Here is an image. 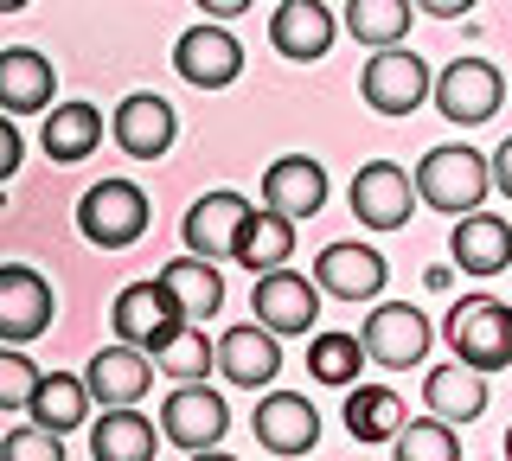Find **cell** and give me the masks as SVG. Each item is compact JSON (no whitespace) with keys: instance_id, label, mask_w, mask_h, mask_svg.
<instances>
[{"instance_id":"7c38bea8","label":"cell","mask_w":512,"mask_h":461,"mask_svg":"<svg viewBox=\"0 0 512 461\" xmlns=\"http://www.w3.org/2000/svg\"><path fill=\"white\" fill-rule=\"evenodd\" d=\"M250 429H256V442H263L269 455H308L320 442V410L301 391H263Z\"/></svg>"},{"instance_id":"ac0fdd59","label":"cell","mask_w":512,"mask_h":461,"mask_svg":"<svg viewBox=\"0 0 512 461\" xmlns=\"http://www.w3.org/2000/svg\"><path fill=\"white\" fill-rule=\"evenodd\" d=\"M52 90L58 71L45 52H32V45L0 52V116H39V109H52Z\"/></svg>"},{"instance_id":"7402d4cb","label":"cell","mask_w":512,"mask_h":461,"mask_svg":"<svg viewBox=\"0 0 512 461\" xmlns=\"http://www.w3.org/2000/svg\"><path fill=\"white\" fill-rule=\"evenodd\" d=\"M244 218H250V199H244V193H205V199L186 212V257H205V263L231 257Z\"/></svg>"},{"instance_id":"8fae6325","label":"cell","mask_w":512,"mask_h":461,"mask_svg":"<svg viewBox=\"0 0 512 461\" xmlns=\"http://www.w3.org/2000/svg\"><path fill=\"white\" fill-rule=\"evenodd\" d=\"M410 212H416L410 173L397 161H365L359 180H352V218L372 231H397V225H410Z\"/></svg>"},{"instance_id":"d6986e66","label":"cell","mask_w":512,"mask_h":461,"mask_svg":"<svg viewBox=\"0 0 512 461\" xmlns=\"http://www.w3.org/2000/svg\"><path fill=\"white\" fill-rule=\"evenodd\" d=\"M333 13L320 7V0H276V13H269V45H276L282 58H295V65H308V58H327L333 52Z\"/></svg>"},{"instance_id":"52a82bcc","label":"cell","mask_w":512,"mask_h":461,"mask_svg":"<svg viewBox=\"0 0 512 461\" xmlns=\"http://www.w3.org/2000/svg\"><path fill=\"white\" fill-rule=\"evenodd\" d=\"M52 314H58V295H52V282H45L39 269L0 263V340L7 346L39 340V333L52 327Z\"/></svg>"},{"instance_id":"4316f807","label":"cell","mask_w":512,"mask_h":461,"mask_svg":"<svg viewBox=\"0 0 512 461\" xmlns=\"http://www.w3.org/2000/svg\"><path fill=\"white\" fill-rule=\"evenodd\" d=\"M154 423L141 410H103L90 429V455L96 461H154Z\"/></svg>"},{"instance_id":"e0dca14e","label":"cell","mask_w":512,"mask_h":461,"mask_svg":"<svg viewBox=\"0 0 512 461\" xmlns=\"http://www.w3.org/2000/svg\"><path fill=\"white\" fill-rule=\"evenodd\" d=\"M84 391L103 410H135L141 397L154 391V365H148V353H135V346H103L84 372Z\"/></svg>"},{"instance_id":"5bb4252c","label":"cell","mask_w":512,"mask_h":461,"mask_svg":"<svg viewBox=\"0 0 512 461\" xmlns=\"http://www.w3.org/2000/svg\"><path fill=\"white\" fill-rule=\"evenodd\" d=\"M109 129H116V148L135 154V161H160V154L173 148V129H180V116H173L167 97H154V90H135V97H122V109L109 116Z\"/></svg>"},{"instance_id":"ab89813d","label":"cell","mask_w":512,"mask_h":461,"mask_svg":"<svg viewBox=\"0 0 512 461\" xmlns=\"http://www.w3.org/2000/svg\"><path fill=\"white\" fill-rule=\"evenodd\" d=\"M186 461H237V455H224V449H199V455H186Z\"/></svg>"},{"instance_id":"f35d334b","label":"cell","mask_w":512,"mask_h":461,"mask_svg":"<svg viewBox=\"0 0 512 461\" xmlns=\"http://www.w3.org/2000/svg\"><path fill=\"white\" fill-rule=\"evenodd\" d=\"M250 0H199V13H212V20H237Z\"/></svg>"},{"instance_id":"484cf974","label":"cell","mask_w":512,"mask_h":461,"mask_svg":"<svg viewBox=\"0 0 512 461\" xmlns=\"http://www.w3.org/2000/svg\"><path fill=\"white\" fill-rule=\"evenodd\" d=\"M231 257L250 269V276H263V269H282L288 257H295V225L276 212H250L244 218V231H237V244H231Z\"/></svg>"},{"instance_id":"44dd1931","label":"cell","mask_w":512,"mask_h":461,"mask_svg":"<svg viewBox=\"0 0 512 461\" xmlns=\"http://www.w3.org/2000/svg\"><path fill=\"white\" fill-rule=\"evenodd\" d=\"M173 327H186L180 314H173V301L160 295V282H128V289L116 295V333H122V346H135V353H154L160 340H167Z\"/></svg>"},{"instance_id":"3957f363","label":"cell","mask_w":512,"mask_h":461,"mask_svg":"<svg viewBox=\"0 0 512 461\" xmlns=\"http://www.w3.org/2000/svg\"><path fill=\"white\" fill-rule=\"evenodd\" d=\"M77 231H84L96 250H128L148 231V193H141L135 180H96L90 193L77 199Z\"/></svg>"},{"instance_id":"74e56055","label":"cell","mask_w":512,"mask_h":461,"mask_svg":"<svg viewBox=\"0 0 512 461\" xmlns=\"http://www.w3.org/2000/svg\"><path fill=\"white\" fill-rule=\"evenodd\" d=\"M410 7H423L429 20H461V13H468L474 0H410Z\"/></svg>"},{"instance_id":"4fadbf2b","label":"cell","mask_w":512,"mask_h":461,"mask_svg":"<svg viewBox=\"0 0 512 461\" xmlns=\"http://www.w3.org/2000/svg\"><path fill=\"white\" fill-rule=\"evenodd\" d=\"M320 205H327V173H320V161H308V154H282V161H269V173H263V212L301 225V218L320 212Z\"/></svg>"},{"instance_id":"9a60e30c","label":"cell","mask_w":512,"mask_h":461,"mask_svg":"<svg viewBox=\"0 0 512 461\" xmlns=\"http://www.w3.org/2000/svg\"><path fill=\"white\" fill-rule=\"evenodd\" d=\"M314 289L340 301H378L384 295V257L372 244H327L314 257Z\"/></svg>"},{"instance_id":"4dcf8cb0","label":"cell","mask_w":512,"mask_h":461,"mask_svg":"<svg viewBox=\"0 0 512 461\" xmlns=\"http://www.w3.org/2000/svg\"><path fill=\"white\" fill-rule=\"evenodd\" d=\"M154 365L173 378V385H205V372H212V346H205L199 327H173L167 340L154 346Z\"/></svg>"},{"instance_id":"ba28073f","label":"cell","mask_w":512,"mask_h":461,"mask_svg":"<svg viewBox=\"0 0 512 461\" xmlns=\"http://www.w3.org/2000/svg\"><path fill=\"white\" fill-rule=\"evenodd\" d=\"M359 353L372 365H391V372H404L429 353V321L410 308V301H378L372 314H365L359 327Z\"/></svg>"},{"instance_id":"d590c367","label":"cell","mask_w":512,"mask_h":461,"mask_svg":"<svg viewBox=\"0 0 512 461\" xmlns=\"http://www.w3.org/2000/svg\"><path fill=\"white\" fill-rule=\"evenodd\" d=\"M13 173H20V129L0 116V180H13Z\"/></svg>"},{"instance_id":"cb8c5ba5","label":"cell","mask_w":512,"mask_h":461,"mask_svg":"<svg viewBox=\"0 0 512 461\" xmlns=\"http://www.w3.org/2000/svg\"><path fill=\"white\" fill-rule=\"evenodd\" d=\"M39 141H45V161L71 167V161H84V154H96V141H103V116H96L90 103H52Z\"/></svg>"},{"instance_id":"30bf717a","label":"cell","mask_w":512,"mask_h":461,"mask_svg":"<svg viewBox=\"0 0 512 461\" xmlns=\"http://www.w3.org/2000/svg\"><path fill=\"white\" fill-rule=\"evenodd\" d=\"M173 71H180L192 90H224L244 71V45H237L231 26H192V33H180V45H173Z\"/></svg>"},{"instance_id":"d4e9b609","label":"cell","mask_w":512,"mask_h":461,"mask_svg":"<svg viewBox=\"0 0 512 461\" xmlns=\"http://www.w3.org/2000/svg\"><path fill=\"white\" fill-rule=\"evenodd\" d=\"M26 410H32V423H39V429L64 436V429H77V423L90 417V391H84V378H71V372H39Z\"/></svg>"},{"instance_id":"603a6c76","label":"cell","mask_w":512,"mask_h":461,"mask_svg":"<svg viewBox=\"0 0 512 461\" xmlns=\"http://www.w3.org/2000/svg\"><path fill=\"white\" fill-rule=\"evenodd\" d=\"M448 257L468 269V276H500L512 263V225L493 212H461V225L448 231Z\"/></svg>"},{"instance_id":"6da1fadb","label":"cell","mask_w":512,"mask_h":461,"mask_svg":"<svg viewBox=\"0 0 512 461\" xmlns=\"http://www.w3.org/2000/svg\"><path fill=\"white\" fill-rule=\"evenodd\" d=\"M416 186V205H436V212L461 218V212H480V199H487V154L461 148V141H448V148H429L423 161L410 173Z\"/></svg>"},{"instance_id":"2e32d148","label":"cell","mask_w":512,"mask_h":461,"mask_svg":"<svg viewBox=\"0 0 512 461\" xmlns=\"http://www.w3.org/2000/svg\"><path fill=\"white\" fill-rule=\"evenodd\" d=\"M212 365L231 378V385H244V391L276 385V372H282V340H276L269 327L244 321V327H231V333L212 346Z\"/></svg>"},{"instance_id":"f1b7e54d","label":"cell","mask_w":512,"mask_h":461,"mask_svg":"<svg viewBox=\"0 0 512 461\" xmlns=\"http://www.w3.org/2000/svg\"><path fill=\"white\" fill-rule=\"evenodd\" d=\"M346 429L359 442H391L397 429H404V397L391 385H359L346 397Z\"/></svg>"},{"instance_id":"60d3db41","label":"cell","mask_w":512,"mask_h":461,"mask_svg":"<svg viewBox=\"0 0 512 461\" xmlns=\"http://www.w3.org/2000/svg\"><path fill=\"white\" fill-rule=\"evenodd\" d=\"M26 7V0H0V13H20Z\"/></svg>"},{"instance_id":"8d00e7d4","label":"cell","mask_w":512,"mask_h":461,"mask_svg":"<svg viewBox=\"0 0 512 461\" xmlns=\"http://www.w3.org/2000/svg\"><path fill=\"white\" fill-rule=\"evenodd\" d=\"M487 180H493V186H500V193L512 199V135L500 141V148H493V161H487Z\"/></svg>"},{"instance_id":"8992f818","label":"cell","mask_w":512,"mask_h":461,"mask_svg":"<svg viewBox=\"0 0 512 461\" xmlns=\"http://www.w3.org/2000/svg\"><path fill=\"white\" fill-rule=\"evenodd\" d=\"M359 97L378 109V116H410V109L429 103V65L404 45H384L372 52V65L359 71Z\"/></svg>"},{"instance_id":"9c48e42d","label":"cell","mask_w":512,"mask_h":461,"mask_svg":"<svg viewBox=\"0 0 512 461\" xmlns=\"http://www.w3.org/2000/svg\"><path fill=\"white\" fill-rule=\"evenodd\" d=\"M250 308H256V327H269L282 340V333H314V314H320V289L308 276H295V269H263L250 289Z\"/></svg>"},{"instance_id":"b9f144b4","label":"cell","mask_w":512,"mask_h":461,"mask_svg":"<svg viewBox=\"0 0 512 461\" xmlns=\"http://www.w3.org/2000/svg\"><path fill=\"white\" fill-rule=\"evenodd\" d=\"M506 461H512V429H506Z\"/></svg>"},{"instance_id":"d6a6232c","label":"cell","mask_w":512,"mask_h":461,"mask_svg":"<svg viewBox=\"0 0 512 461\" xmlns=\"http://www.w3.org/2000/svg\"><path fill=\"white\" fill-rule=\"evenodd\" d=\"M391 449H397V461H461V436H455V423L410 417L391 436Z\"/></svg>"},{"instance_id":"277c9868","label":"cell","mask_w":512,"mask_h":461,"mask_svg":"<svg viewBox=\"0 0 512 461\" xmlns=\"http://www.w3.org/2000/svg\"><path fill=\"white\" fill-rule=\"evenodd\" d=\"M429 97H436V109L455 129H474V122H487L506 103V77L487 58H455L442 77H429Z\"/></svg>"},{"instance_id":"7a4b0ae2","label":"cell","mask_w":512,"mask_h":461,"mask_svg":"<svg viewBox=\"0 0 512 461\" xmlns=\"http://www.w3.org/2000/svg\"><path fill=\"white\" fill-rule=\"evenodd\" d=\"M448 346H455V365L468 372H506L512 365V308L493 295H461L448 308Z\"/></svg>"},{"instance_id":"1f68e13d","label":"cell","mask_w":512,"mask_h":461,"mask_svg":"<svg viewBox=\"0 0 512 461\" xmlns=\"http://www.w3.org/2000/svg\"><path fill=\"white\" fill-rule=\"evenodd\" d=\"M359 333H314L308 340V372L314 385H359Z\"/></svg>"},{"instance_id":"e575fe53","label":"cell","mask_w":512,"mask_h":461,"mask_svg":"<svg viewBox=\"0 0 512 461\" xmlns=\"http://www.w3.org/2000/svg\"><path fill=\"white\" fill-rule=\"evenodd\" d=\"M0 461H64V436L26 423V429H13V436H0Z\"/></svg>"},{"instance_id":"ffe728a7","label":"cell","mask_w":512,"mask_h":461,"mask_svg":"<svg viewBox=\"0 0 512 461\" xmlns=\"http://www.w3.org/2000/svg\"><path fill=\"white\" fill-rule=\"evenodd\" d=\"M154 282H160V295L173 301V314H180L186 327H205V321H212V314L224 308L218 263H205V257H173Z\"/></svg>"},{"instance_id":"836d02e7","label":"cell","mask_w":512,"mask_h":461,"mask_svg":"<svg viewBox=\"0 0 512 461\" xmlns=\"http://www.w3.org/2000/svg\"><path fill=\"white\" fill-rule=\"evenodd\" d=\"M32 385H39V365L20 346H0V410H26Z\"/></svg>"},{"instance_id":"5b68a950","label":"cell","mask_w":512,"mask_h":461,"mask_svg":"<svg viewBox=\"0 0 512 461\" xmlns=\"http://www.w3.org/2000/svg\"><path fill=\"white\" fill-rule=\"evenodd\" d=\"M224 429H231V410H224V397L212 385H173L167 404H160V442H173L186 455L218 449Z\"/></svg>"},{"instance_id":"83f0119b","label":"cell","mask_w":512,"mask_h":461,"mask_svg":"<svg viewBox=\"0 0 512 461\" xmlns=\"http://www.w3.org/2000/svg\"><path fill=\"white\" fill-rule=\"evenodd\" d=\"M423 397L436 410V423H474L487 410V385H480V372H468V365H436Z\"/></svg>"},{"instance_id":"f546056e","label":"cell","mask_w":512,"mask_h":461,"mask_svg":"<svg viewBox=\"0 0 512 461\" xmlns=\"http://www.w3.org/2000/svg\"><path fill=\"white\" fill-rule=\"evenodd\" d=\"M346 33L359 45H372V52H384V45H404L410 33V0H346Z\"/></svg>"}]
</instances>
